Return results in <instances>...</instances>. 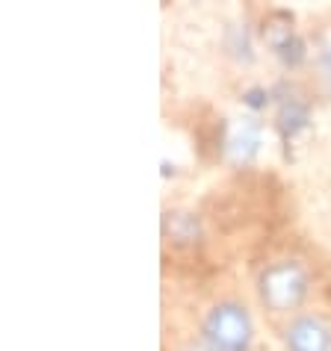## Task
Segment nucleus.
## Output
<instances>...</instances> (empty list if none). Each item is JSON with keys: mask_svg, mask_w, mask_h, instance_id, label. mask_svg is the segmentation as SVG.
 I'll return each instance as SVG.
<instances>
[{"mask_svg": "<svg viewBox=\"0 0 331 351\" xmlns=\"http://www.w3.org/2000/svg\"><path fill=\"white\" fill-rule=\"evenodd\" d=\"M308 292V278L296 263H275L260 275V298L272 310H293Z\"/></svg>", "mask_w": 331, "mask_h": 351, "instance_id": "2", "label": "nucleus"}, {"mask_svg": "<svg viewBox=\"0 0 331 351\" xmlns=\"http://www.w3.org/2000/svg\"><path fill=\"white\" fill-rule=\"evenodd\" d=\"M251 339V322L237 304H219L204 322V343L213 351H246Z\"/></svg>", "mask_w": 331, "mask_h": 351, "instance_id": "1", "label": "nucleus"}, {"mask_svg": "<svg viewBox=\"0 0 331 351\" xmlns=\"http://www.w3.org/2000/svg\"><path fill=\"white\" fill-rule=\"evenodd\" d=\"M290 351H331V330L319 319H296L287 330Z\"/></svg>", "mask_w": 331, "mask_h": 351, "instance_id": "3", "label": "nucleus"}]
</instances>
